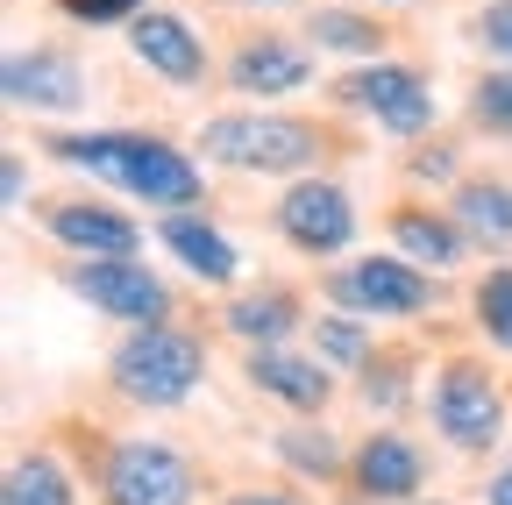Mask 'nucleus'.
Wrapping results in <instances>:
<instances>
[{"label": "nucleus", "instance_id": "nucleus-1", "mask_svg": "<svg viewBox=\"0 0 512 505\" xmlns=\"http://www.w3.org/2000/svg\"><path fill=\"white\" fill-rule=\"evenodd\" d=\"M43 157L64 171H86L157 214H192L207 200L200 157H185L178 143H164L150 129H64V136H43Z\"/></svg>", "mask_w": 512, "mask_h": 505}, {"label": "nucleus", "instance_id": "nucleus-2", "mask_svg": "<svg viewBox=\"0 0 512 505\" xmlns=\"http://www.w3.org/2000/svg\"><path fill=\"white\" fill-rule=\"evenodd\" d=\"M349 150L356 143L335 121L278 114V107H235V114L200 121V157L221 171H249V178H313V164H335Z\"/></svg>", "mask_w": 512, "mask_h": 505}, {"label": "nucleus", "instance_id": "nucleus-3", "mask_svg": "<svg viewBox=\"0 0 512 505\" xmlns=\"http://www.w3.org/2000/svg\"><path fill=\"white\" fill-rule=\"evenodd\" d=\"M200 377H207V342L192 335V328H178V321H164V328H128V335L114 342V356H107V385H114L128 406H150V413L185 406L192 392H200Z\"/></svg>", "mask_w": 512, "mask_h": 505}, {"label": "nucleus", "instance_id": "nucleus-4", "mask_svg": "<svg viewBox=\"0 0 512 505\" xmlns=\"http://www.w3.org/2000/svg\"><path fill=\"white\" fill-rule=\"evenodd\" d=\"M427 420L456 456H491L512 427V392L491 377L484 356H441L427 385Z\"/></svg>", "mask_w": 512, "mask_h": 505}, {"label": "nucleus", "instance_id": "nucleus-5", "mask_svg": "<svg viewBox=\"0 0 512 505\" xmlns=\"http://www.w3.org/2000/svg\"><path fill=\"white\" fill-rule=\"evenodd\" d=\"M100 505H192L200 498V463L157 434H114L93 456Z\"/></svg>", "mask_w": 512, "mask_h": 505}, {"label": "nucleus", "instance_id": "nucleus-6", "mask_svg": "<svg viewBox=\"0 0 512 505\" xmlns=\"http://www.w3.org/2000/svg\"><path fill=\"white\" fill-rule=\"evenodd\" d=\"M328 306L356 313V321H427L441 306V278L406 264L399 249H370L328 271Z\"/></svg>", "mask_w": 512, "mask_h": 505}, {"label": "nucleus", "instance_id": "nucleus-7", "mask_svg": "<svg viewBox=\"0 0 512 505\" xmlns=\"http://www.w3.org/2000/svg\"><path fill=\"white\" fill-rule=\"evenodd\" d=\"M328 100L377 121L384 136H399V143H420L434 136V86L420 65H406V57H370V65L328 79Z\"/></svg>", "mask_w": 512, "mask_h": 505}, {"label": "nucleus", "instance_id": "nucleus-8", "mask_svg": "<svg viewBox=\"0 0 512 505\" xmlns=\"http://www.w3.org/2000/svg\"><path fill=\"white\" fill-rule=\"evenodd\" d=\"M64 292L93 313H107V321H128V328H164L178 313L171 285L143 257H72L64 264Z\"/></svg>", "mask_w": 512, "mask_h": 505}, {"label": "nucleus", "instance_id": "nucleus-9", "mask_svg": "<svg viewBox=\"0 0 512 505\" xmlns=\"http://www.w3.org/2000/svg\"><path fill=\"white\" fill-rule=\"evenodd\" d=\"M271 228H278L285 249H299V257L335 264L342 249L356 242V200H349V185H342V178L313 171V178H292L285 193H278Z\"/></svg>", "mask_w": 512, "mask_h": 505}, {"label": "nucleus", "instance_id": "nucleus-10", "mask_svg": "<svg viewBox=\"0 0 512 505\" xmlns=\"http://www.w3.org/2000/svg\"><path fill=\"white\" fill-rule=\"evenodd\" d=\"M313 57H320V50H313L306 36L242 29V36L228 43V57H221V86H235V93L256 100V107H271V100H292V93H306V86L320 79Z\"/></svg>", "mask_w": 512, "mask_h": 505}, {"label": "nucleus", "instance_id": "nucleus-11", "mask_svg": "<svg viewBox=\"0 0 512 505\" xmlns=\"http://www.w3.org/2000/svg\"><path fill=\"white\" fill-rule=\"evenodd\" d=\"M349 491L363 505H420L427 491V449L399 427H370L349 449Z\"/></svg>", "mask_w": 512, "mask_h": 505}, {"label": "nucleus", "instance_id": "nucleus-12", "mask_svg": "<svg viewBox=\"0 0 512 505\" xmlns=\"http://www.w3.org/2000/svg\"><path fill=\"white\" fill-rule=\"evenodd\" d=\"M121 36H128V57H136L150 79H164V86H207V79H214L207 36L192 29L178 8H143Z\"/></svg>", "mask_w": 512, "mask_h": 505}, {"label": "nucleus", "instance_id": "nucleus-13", "mask_svg": "<svg viewBox=\"0 0 512 505\" xmlns=\"http://www.w3.org/2000/svg\"><path fill=\"white\" fill-rule=\"evenodd\" d=\"M0 93L15 107H36V114H79L86 107V65L64 43H29V50H8Z\"/></svg>", "mask_w": 512, "mask_h": 505}, {"label": "nucleus", "instance_id": "nucleus-14", "mask_svg": "<svg viewBox=\"0 0 512 505\" xmlns=\"http://www.w3.org/2000/svg\"><path fill=\"white\" fill-rule=\"evenodd\" d=\"M36 221L50 228L57 249H72V257H136L143 249V221L107 207V200H93V193L50 200V207H36Z\"/></svg>", "mask_w": 512, "mask_h": 505}, {"label": "nucleus", "instance_id": "nucleus-15", "mask_svg": "<svg viewBox=\"0 0 512 505\" xmlns=\"http://www.w3.org/2000/svg\"><path fill=\"white\" fill-rule=\"evenodd\" d=\"M242 377H249V392H264L278 406H292L299 420H320L335 399V370L320 363V356H299V349H249L242 356Z\"/></svg>", "mask_w": 512, "mask_h": 505}, {"label": "nucleus", "instance_id": "nucleus-16", "mask_svg": "<svg viewBox=\"0 0 512 505\" xmlns=\"http://www.w3.org/2000/svg\"><path fill=\"white\" fill-rule=\"evenodd\" d=\"M384 235H392V249L406 264H420V271H456L463 257H470V235L456 228V214L448 207H427V200H399L392 214H384Z\"/></svg>", "mask_w": 512, "mask_h": 505}, {"label": "nucleus", "instance_id": "nucleus-17", "mask_svg": "<svg viewBox=\"0 0 512 505\" xmlns=\"http://www.w3.org/2000/svg\"><path fill=\"white\" fill-rule=\"evenodd\" d=\"M157 249H171V264L178 271H192L200 285H235L242 278V249L192 207V214H164L157 221Z\"/></svg>", "mask_w": 512, "mask_h": 505}, {"label": "nucleus", "instance_id": "nucleus-18", "mask_svg": "<svg viewBox=\"0 0 512 505\" xmlns=\"http://www.w3.org/2000/svg\"><path fill=\"white\" fill-rule=\"evenodd\" d=\"M221 328L235 335V342H249V349H278V342H292L299 328H306V306H299V292L292 285H249V292H235L228 306H221Z\"/></svg>", "mask_w": 512, "mask_h": 505}, {"label": "nucleus", "instance_id": "nucleus-19", "mask_svg": "<svg viewBox=\"0 0 512 505\" xmlns=\"http://www.w3.org/2000/svg\"><path fill=\"white\" fill-rule=\"evenodd\" d=\"M448 214H456V228L470 235V249H491V257H505V249H512V178L470 171L456 193H448Z\"/></svg>", "mask_w": 512, "mask_h": 505}, {"label": "nucleus", "instance_id": "nucleus-20", "mask_svg": "<svg viewBox=\"0 0 512 505\" xmlns=\"http://www.w3.org/2000/svg\"><path fill=\"white\" fill-rule=\"evenodd\" d=\"M299 36L320 50V57H384V43H392V22H377L363 8H306Z\"/></svg>", "mask_w": 512, "mask_h": 505}, {"label": "nucleus", "instance_id": "nucleus-21", "mask_svg": "<svg viewBox=\"0 0 512 505\" xmlns=\"http://www.w3.org/2000/svg\"><path fill=\"white\" fill-rule=\"evenodd\" d=\"M0 505H79V477L64 470L57 449H22V456L8 463Z\"/></svg>", "mask_w": 512, "mask_h": 505}, {"label": "nucleus", "instance_id": "nucleus-22", "mask_svg": "<svg viewBox=\"0 0 512 505\" xmlns=\"http://www.w3.org/2000/svg\"><path fill=\"white\" fill-rule=\"evenodd\" d=\"M278 463L292 470V477H313V484H328V477H349V456L335 449V434L320 427V420H292V427H278Z\"/></svg>", "mask_w": 512, "mask_h": 505}, {"label": "nucleus", "instance_id": "nucleus-23", "mask_svg": "<svg viewBox=\"0 0 512 505\" xmlns=\"http://www.w3.org/2000/svg\"><path fill=\"white\" fill-rule=\"evenodd\" d=\"M413 349H377L363 370H356V399L370 406V413H406V399H413Z\"/></svg>", "mask_w": 512, "mask_h": 505}, {"label": "nucleus", "instance_id": "nucleus-24", "mask_svg": "<svg viewBox=\"0 0 512 505\" xmlns=\"http://www.w3.org/2000/svg\"><path fill=\"white\" fill-rule=\"evenodd\" d=\"M313 356L320 363H328V370H363L370 356H377V335H370V321H356V313H320V321H313Z\"/></svg>", "mask_w": 512, "mask_h": 505}, {"label": "nucleus", "instance_id": "nucleus-25", "mask_svg": "<svg viewBox=\"0 0 512 505\" xmlns=\"http://www.w3.org/2000/svg\"><path fill=\"white\" fill-rule=\"evenodd\" d=\"M470 328L512 356V264H491L477 285H470Z\"/></svg>", "mask_w": 512, "mask_h": 505}, {"label": "nucleus", "instance_id": "nucleus-26", "mask_svg": "<svg viewBox=\"0 0 512 505\" xmlns=\"http://www.w3.org/2000/svg\"><path fill=\"white\" fill-rule=\"evenodd\" d=\"M463 114H470V129H477V136H491V143H512V65H498V72H477V79H470V100H463Z\"/></svg>", "mask_w": 512, "mask_h": 505}, {"label": "nucleus", "instance_id": "nucleus-27", "mask_svg": "<svg viewBox=\"0 0 512 505\" xmlns=\"http://www.w3.org/2000/svg\"><path fill=\"white\" fill-rule=\"evenodd\" d=\"M406 171H413V178H434V185H463V178H470L456 136H420V143H406Z\"/></svg>", "mask_w": 512, "mask_h": 505}, {"label": "nucleus", "instance_id": "nucleus-28", "mask_svg": "<svg viewBox=\"0 0 512 505\" xmlns=\"http://www.w3.org/2000/svg\"><path fill=\"white\" fill-rule=\"evenodd\" d=\"M470 29V43L484 50V57H498V65H512V0H484V8L463 22Z\"/></svg>", "mask_w": 512, "mask_h": 505}, {"label": "nucleus", "instance_id": "nucleus-29", "mask_svg": "<svg viewBox=\"0 0 512 505\" xmlns=\"http://www.w3.org/2000/svg\"><path fill=\"white\" fill-rule=\"evenodd\" d=\"M50 8H57L64 22H79V29H114V22L128 29L150 0H50Z\"/></svg>", "mask_w": 512, "mask_h": 505}, {"label": "nucleus", "instance_id": "nucleus-30", "mask_svg": "<svg viewBox=\"0 0 512 505\" xmlns=\"http://www.w3.org/2000/svg\"><path fill=\"white\" fill-rule=\"evenodd\" d=\"M484 505H512V456H505V463L484 477Z\"/></svg>", "mask_w": 512, "mask_h": 505}, {"label": "nucleus", "instance_id": "nucleus-31", "mask_svg": "<svg viewBox=\"0 0 512 505\" xmlns=\"http://www.w3.org/2000/svg\"><path fill=\"white\" fill-rule=\"evenodd\" d=\"M22 200H29V157L15 150L8 157V207H22Z\"/></svg>", "mask_w": 512, "mask_h": 505}, {"label": "nucleus", "instance_id": "nucleus-32", "mask_svg": "<svg viewBox=\"0 0 512 505\" xmlns=\"http://www.w3.org/2000/svg\"><path fill=\"white\" fill-rule=\"evenodd\" d=\"M221 505H299L292 491H235V498H221Z\"/></svg>", "mask_w": 512, "mask_h": 505}, {"label": "nucleus", "instance_id": "nucleus-33", "mask_svg": "<svg viewBox=\"0 0 512 505\" xmlns=\"http://www.w3.org/2000/svg\"><path fill=\"white\" fill-rule=\"evenodd\" d=\"M221 8H285V0H221Z\"/></svg>", "mask_w": 512, "mask_h": 505}, {"label": "nucleus", "instance_id": "nucleus-34", "mask_svg": "<svg viewBox=\"0 0 512 505\" xmlns=\"http://www.w3.org/2000/svg\"><path fill=\"white\" fill-rule=\"evenodd\" d=\"M370 8H399V0H370Z\"/></svg>", "mask_w": 512, "mask_h": 505}, {"label": "nucleus", "instance_id": "nucleus-35", "mask_svg": "<svg viewBox=\"0 0 512 505\" xmlns=\"http://www.w3.org/2000/svg\"><path fill=\"white\" fill-rule=\"evenodd\" d=\"M420 505H427V498H420ZM434 505H441V498H434Z\"/></svg>", "mask_w": 512, "mask_h": 505}]
</instances>
